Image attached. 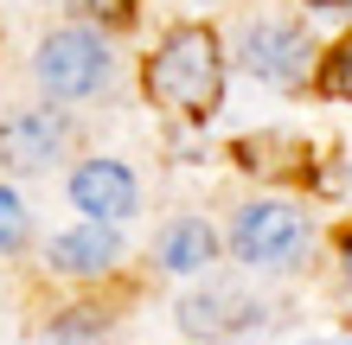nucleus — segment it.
I'll use <instances>...</instances> for the list:
<instances>
[{
	"instance_id": "f257e3e1",
	"label": "nucleus",
	"mask_w": 352,
	"mask_h": 345,
	"mask_svg": "<svg viewBox=\"0 0 352 345\" xmlns=\"http://www.w3.org/2000/svg\"><path fill=\"white\" fill-rule=\"evenodd\" d=\"M141 84L160 109H173L186 121H212L218 115V96H224V51H218V32L212 26H173L167 38L154 45Z\"/></svg>"
},
{
	"instance_id": "f03ea898",
	"label": "nucleus",
	"mask_w": 352,
	"mask_h": 345,
	"mask_svg": "<svg viewBox=\"0 0 352 345\" xmlns=\"http://www.w3.org/2000/svg\"><path fill=\"white\" fill-rule=\"evenodd\" d=\"M314 250V224H307L301 205L288 198H250L237 217H231V256L243 269H263V275H282Z\"/></svg>"
},
{
	"instance_id": "7ed1b4c3",
	"label": "nucleus",
	"mask_w": 352,
	"mask_h": 345,
	"mask_svg": "<svg viewBox=\"0 0 352 345\" xmlns=\"http://www.w3.org/2000/svg\"><path fill=\"white\" fill-rule=\"evenodd\" d=\"M237 64L256 77L269 90H301L307 77H314L320 51L314 38H307L301 19H250V26L237 32Z\"/></svg>"
},
{
	"instance_id": "20e7f679",
	"label": "nucleus",
	"mask_w": 352,
	"mask_h": 345,
	"mask_svg": "<svg viewBox=\"0 0 352 345\" xmlns=\"http://www.w3.org/2000/svg\"><path fill=\"white\" fill-rule=\"evenodd\" d=\"M32 71H38V90H45L52 103H84V96H96L109 84L116 58H109V45H102L90 26H65V32H52L45 45H38Z\"/></svg>"
},
{
	"instance_id": "39448f33",
	"label": "nucleus",
	"mask_w": 352,
	"mask_h": 345,
	"mask_svg": "<svg viewBox=\"0 0 352 345\" xmlns=\"http://www.w3.org/2000/svg\"><path fill=\"white\" fill-rule=\"evenodd\" d=\"M71 147V121L58 109H19L0 121V160L13 173H52Z\"/></svg>"
},
{
	"instance_id": "423d86ee",
	"label": "nucleus",
	"mask_w": 352,
	"mask_h": 345,
	"mask_svg": "<svg viewBox=\"0 0 352 345\" xmlns=\"http://www.w3.org/2000/svg\"><path fill=\"white\" fill-rule=\"evenodd\" d=\"M263 320H269L263 300L243 294V288H224V281H212V288L179 300V326L192 339H243V333H256Z\"/></svg>"
},
{
	"instance_id": "0eeeda50",
	"label": "nucleus",
	"mask_w": 352,
	"mask_h": 345,
	"mask_svg": "<svg viewBox=\"0 0 352 345\" xmlns=\"http://www.w3.org/2000/svg\"><path fill=\"white\" fill-rule=\"evenodd\" d=\"M135 198H141V192H135V173L122 167V160H84V167L71 173V205L90 211V217H102V224L129 217Z\"/></svg>"
},
{
	"instance_id": "6e6552de",
	"label": "nucleus",
	"mask_w": 352,
	"mask_h": 345,
	"mask_svg": "<svg viewBox=\"0 0 352 345\" xmlns=\"http://www.w3.org/2000/svg\"><path fill=\"white\" fill-rule=\"evenodd\" d=\"M45 262L58 275H109L116 262H122V237L102 224V217H90L84 230H65V237H52V250Z\"/></svg>"
},
{
	"instance_id": "1a4fd4ad",
	"label": "nucleus",
	"mask_w": 352,
	"mask_h": 345,
	"mask_svg": "<svg viewBox=\"0 0 352 345\" xmlns=\"http://www.w3.org/2000/svg\"><path fill=\"white\" fill-rule=\"evenodd\" d=\"M212 256H218V230L205 224V217H173V224H160V237H154V262L167 275H199Z\"/></svg>"
},
{
	"instance_id": "9d476101",
	"label": "nucleus",
	"mask_w": 352,
	"mask_h": 345,
	"mask_svg": "<svg viewBox=\"0 0 352 345\" xmlns=\"http://www.w3.org/2000/svg\"><path fill=\"white\" fill-rule=\"evenodd\" d=\"M301 160H307V147H301L295 134H250V141H237V167L243 173H263V179L301 173Z\"/></svg>"
},
{
	"instance_id": "9b49d317",
	"label": "nucleus",
	"mask_w": 352,
	"mask_h": 345,
	"mask_svg": "<svg viewBox=\"0 0 352 345\" xmlns=\"http://www.w3.org/2000/svg\"><path fill=\"white\" fill-rule=\"evenodd\" d=\"M102 339H109V313L102 307H71V313H58L52 333H45V345H102Z\"/></svg>"
},
{
	"instance_id": "f8f14e48",
	"label": "nucleus",
	"mask_w": 352,
	"mask_h": 345,
	"mask_svg": "<svg viewBox=\"0 0 352 345\" xmlns=\"http://www.w3.org/2000/svg\"><path fill=\"white\" fill-rule=\"evenodd\" d=\"M26 237H32V217H26V198L0 186V256H13V250H26Z\"/></svg>"
},
{
	"instance_id": "ddd939ff",
	"label": "nucleus",
	"mask_w": 352,
	"mask_h": 345,
	"mask_svg": "<svg viewBox=\"0 0 352 345\" xmlns=\"http://www.w3.org/2000/svg\"><path fill=\"white\" fill-rule=\"evenodd\" d=\"M320 90H327V96H340V103H352V32L320 58Z\"/></svg>"
},
{
	"instance_id": "4468645a",
	"label": "nucleus",
	"mask_w": 352,
	"mask_h": 345,
	"mask_svg": "<svg viewBox=\"0 0 352 345\" xmlns=\"http://www.w3.org/2000/svg\"><path fill=\"white\" fill-rule=\"evenodd\" d=\"M84 19H129L135 13V0H71Z\"/></svg>"
},
{
	"instance_id": "2eb2a0df",
	"label": "nucleus",
	"mask_w": 352,
	"mask_h": 345,
	"mask_svg": "<svg viewBox=\"0 0 352 345\" xmlns=\"http://www.w3.org/2000/svg\"><path fill=\"white\" fill-rule=\"evenodd\" d=\"M340 256H346V281H352V230L340 237Z\"/></svg>"
},
{
	"instance_id": "dca6fc26",
	"label": "nucleus",
	"mask_w": 352,
	"mask_h": 345,
	"mask_svg": "<svg viewBox=\"0 0 352 345\" xmlns=\"http://www.w3.org/2000/svg\"><path fill=\"white\" fill-rule=\"evenodd\" d=\"M307 7H320V13H333V7H346V0H307Z\"/></svg>"
},
{
	"instance_id": "f3484780",
	"label": "nucleus",
	"mask_w": 352,
	"mask_h": 345,
	"mask_svg": "<svg viewBox=\"0 0 352 345\" xmlns=\"http://www.w3.org/2000/svg\"><path fill=\"white\" fill-rule=\"evenodd\" d=\"M301 345H346V339H301Z\"/></svg>"
}]
</instances>
